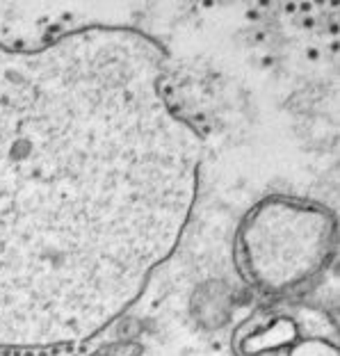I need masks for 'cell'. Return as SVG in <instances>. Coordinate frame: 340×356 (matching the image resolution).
<instances>
[{"mask_svg":"<svg viewBox=\"0 0 340 356\" xmlns=\"http://www.w3.org/2000/svg\"><path fill=\"white\" fill-rule=\"evenodd\" d=\"M199 165L142 32L0 44V345L87 341L124 313L172 256Z\"/></svg>","mask_w":340,"mask_h":356,"instance_id":"6da1fadb","label":"cell"}]
</instances>
